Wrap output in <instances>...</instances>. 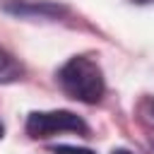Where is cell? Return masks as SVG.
I'll return each instance as SVG.
<instances>
[{"label":"cell","instance_id":"6da1fadb","mask_svg":"<svg viewBox=\"0 0 154 154\" xmlns=\"http://www.w3.org/2000/svg\"><path fill=\"white\" fill-rule=\"evenodd\" d=\"M55 82L63 89L65 96L79 101V103H99L106 94V77L101 65L91 55H72L67 58L58 72Z\"/></svg>","mask_w":154,"mask_h":154},{"label":"cell","instance_id":"ba28073f","mask_svg":"<svg viewBox=\"0 0 154 154\" xmlns=\"http://www.w3.org/2000/svg\"><path fill=\"white\" fill-rule=\"evenodd\" d=\"M132 2H137V5H149V2H154V0H132Z\"/></svg>","mask_w":154,"mask_h":154},{"label":"cell","instance_id":"277c9868","mask_svg":"<svg viewBox=\"0 0 154 154\" xmlns=\"http://www.w3.org/2000/svg\"><path fill=\"white\" fill-rule=\"evenodd\" d=\"M24 72H26L24 63L5 46H0V84H14L24 77Z\"/></svg>","mask_w":154,"mask_h":154},{"label":"cell","instance_id":"52a82bcc","mask_svg":"<svg viewBox=\"0 0 154 154\" xmlns=\"http://www.w3.org/2000/svg\"><path fill=\"white\" fill-rule=\"evenodd\" d=\"M111 154H132V152L125 149V147H116V149H111Z\"/></svg>","mask_w":154,"mask_h":154},{"label":"cell","instance_id":"7a4b0ae2","mask_svg":"<svg viewBox=\"0 0 154 154\" xmlns=\"http://www.w3.org/2000/svg\"><path fill=\"white\" fill-rule=\"evenodd\" d=\"M26 135L34 140H46L58 132L89 135V125L72 111H31L26 116Z\"/></svg>","mask_w":154,"mask_h":154},{"label":"cell","instance_id":"30bf717a","mask_svg":"<svg viewBox=\"0 0 154 154\" xmlns=\"http://www.w3.org/2000/svg\"><path fill=\"white\" fill-rule=\"evenodd\" d=\"M152 152H154V142H152Z\"/></svg>","mask_w":154,"mask_h":154},{"label":"cell","instance_id":"5b68a950","mask_svg":"<svg viewBox=\"0 0 154 154\" xmlns=\"http://www.w3.org/2000/svg\"><path fill=\"white\" fill-rule=\"evenodd\" d=\"M135 116L147 130L154 132V96H142L135 106Z\"/></svg>","mask_w":154,"mask_h":154},{"label":"cell","instance_id":"9c48e42d","mask_svg":"<svg viewBox=\"0 0 154 154\" xmlns=\"http://www.w3.org/2000/svg\"><path fill=\"white\" fill-rule=\"evenodd\" d=\"M2 137H5V125L0 123V140H2Z\"/></svg>","mask_w":154,"mask_h":154},{"label":"cell","instance_id":"8992f818","mask_svg":"<svg viewBox=\"0 0 154 154\" xmlns=\"http://www.w3.org/2000/svg\"><path fill=\"white\" fill-rule=\"evenodd\" d=\"M51 149H53V154H96L94 149H87V147H75V144H53Z\"/></svg>","mask_w":154,"mask_h":154},{"label":"cell","instance_id":"3957f363","mask_svg":"<svg viewBox=\"0 0 154 154\" xmlns=\"http://www.w3.org/2000/svg\"><path fill=\"white\" fill-rule=\"evenodd\" d=\"M0 10L19 19H41V22H58L70 14V7L58 0H2Z\"/></svg>","mask_w":154,"mask_h":154}]
</instances>
